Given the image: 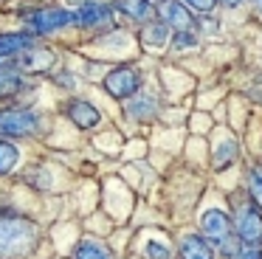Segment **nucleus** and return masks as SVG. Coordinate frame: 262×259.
<instances>
[{"label":"nucleus","mask_w":262,"mask_h":259,"mask_svg":"<svg viewBox=\"0 0 262 259\" xmlns=\"http://www.w3.org/2000/svg\"><path fill=\"white\" fill-rule=\"evenodd\" d=\"M127 113L136 121H147V118L155 116V101L149 96H136L133 101H127Z\"/></svg>","instance_id":"nucleus-14"},{"label":"nucleus","mask_w":262,"mask_h":259,"mask_svg":"<svg viewBox=\"0 0 262 259\" xmlns=\"http://www.w3.org/2000/svg\"><path fill=\"white\" fill-rule=\"evenodd\" d=\"M144 253H147V259H172V251L158 240H149L147 245H144Z\"/></svg>","instance_id":"nucleus-21"},{"label":"nucleus","mask_w":262,"mask_h":259,"mask_svg":"<svg viewBox=\"0 0 262 259\" xmlns=\"http://www.w3.org/2000/svg\"><path fill=\"white\" fill-rule=\"evenodd\" d=\"M234 231L243 245H262V211L254 200L243 203L234 217Z\"/></svg>","instance_id":"nucleus-3"},{"label":"nucleus","mask_w":262,"mask_h":259,"mask_svg":"<svg viewBox=\"0 0 262 259\" xmlns=\"http://www.w3.org/2000/svg\"><path fill=\"white\" fill-rule=\"evenodd\" d=\"M34 37L31 34H0V59L3 56H17L20 51L31 48Z\"/></svg>","instance_id":"nucleus-12"},{"label":"nucleus","mask_w":262,"mask_h":259,"mask_svg":"<svg viewBox=\"0 0 262 259\" xmlns=\"http://www.w3.org/2000/svg\"><path fill=\"white\" fill-rule=\"evenodd\" d=\"M110 14H113V11H110L107 6L88 3V6H82L79 11H74V23H79V26H102V23L110 20Z\"/></svg>","instance_id":"nucleus-11"},{"label":"nucleus","mask_w":262,"mask_h":259,"mask_svg":"<svg viewBox=\"0 0 262 259\" xmlns=\"http://www.w3.org/2000/svg\"><path fill=\"white\" fill-rule=\"evenodd\" d=\"M54 59H57V56H54L51 51H46V48H26V51H20L17 65L23 68V71H29V73H42V71H48V68L54 65Z\"/></svg>","instance_id":"nucleus-9"},{"label":"nucleus","mask_w":262,"mask_h":259,"mask_svg":"<svg viewBox=\"0 0 262 259\" xmlns=\"http://www.w3.org/2000/svg\"><path fill=\"white\" fill-rule=\"evenodd\" d=\"M40 127V116L26 107H3L0 110V138H23L34 135Z\"/></svg>","instance_id":"nucleus-2"},{"label":"nucleus","mask_w":262,"mask_h":259,"mask_svg":"<svg viewBox=\"0 0 262 259\" xmlns=\"http://www.w3.org/2000/svg\"><path fill=\"white\" fill-rule=\"evenodd\" d=\"M166 39H169V26H166L164 20H161V23H149V26L144 28V42H147V45L161 48V45H166Z\"/></svg>","instance_id":"nucleus-16"},{"label":"nucleus","mask_w":262,"mask_h":259,"mask_svg":"<svg viewBox=\"0 0 262 259\" xmlns=\"http://www.w3.org/2000/svg\"><path fill=\"white\" fill-rule=\"evenodd\" d=\"M254 6H256V11L262 14V0H254Z\"/></svg>","instance_id":"nucleus-24"},{"label":"nucleus","mask_w":262,"mask_h":259,"mask_svg":"<svg viewBox=\"0 0 262 259\" xmlns=\"http://www.w3.org/2000/svg\"><path fill=\"white\" fill-rule=\"evenodd\" d=\"M74 259H110V251L99 240H82L74 251Z\"/></svg>","instance_id":"nucleus-15"},{"label":"nucleus","mask_w":262,"mask_h":259,"mask_svg":"<svg viewBox=\"0 0 262 259\" xmlns=\"http://www.w3.org/2000/svg\"><path fill=\"white\" fill-rule=\"evenodd\" d=\"M29 28L34 34H54L59 28L71 26L74 23V11H65V9H40L29 17Z\"/></svg>","instance_id":"nucleus-6"},{"label":"nucleus","mask_w":262,"mask_h":259,"mask_svg":"<svg viewBox=\"0 0 262 259\" xmlns=\"http://www.w3.org/2000/svg\"><path fill=\"white\" fill-rule=\"evenodd\" d=\"M141 88V76H138L136 68H116V71H110L107 76H104V90H107L113 99H130V96H136V90Z\"/></svg>","instance_id":"nucleus-5"},{"label":"nucleus","mask_w":262,"mask_h":259,"mask_svg":"<svg viewBox=\"0 0 262 259\" xmlns=\"http://www.w3.org/2000/svg\"><path fill=\"white\" fill-rule=\"evenodd\" d=\"M20 88H23V79H20V73H14V71H0V99L14 96Z\"/></svg>","instance_id":"nucleus-18"},{"label":"nucleus","mask_w":262,"mask_h":259,"mask_svg":"<svg viewBox=\"0 0 262 259\" xmlns=\"http://www.w3.org/2000/svg\"><path fill=\"white\" fill-rule=\"evenodd\" d=\"M161 20L169 28H175L178 34H198L194 14L181 3V0H164V3H161Z\"/></svg>","instance_id":"nucleus-7"},{"label":"nucleus","mask_w":262,"mask_h":259,"mask_svg":"<svg viewBox=\"0 0 262 259\" xmlns=\"http://www.w3.org/2000/svg\"><path fill=\"white\" fill-rule=\"evenodd\" d=\"M116 9L124 11L130 20H141V23H147L149 17H152V6H149V0H116Z\"/></svg>","instance_id":"nucleus-13"},{"label":"nucleus","mask_w":262,"mask_h":259,"mask_svg":"<svg viewBox=\"0 0 262 259\" xmlns=\"http://www.w3.org/2000/svg\"><path fill=\"white\" fill-rule=\"evenodd\" d=\"M183 6H189V9L194 11H211L214 9V0H181Z\"/></svg>","instance_id":"nucleus-22"},{"label":"nucleus","mask_w":262,"mask_h":259,"mask_svg":"<svg viewBox=\"0 0 262 259\" xmlns=\"http://www.w3.org/2000/svg\"><path fill=\"white\" fill-rule=\"evenodd\" d=\"M181 259H214L211 242L203 234H186L181 240Z\"/></svg>","instance_id":"nucleus-10"},{"label":"nucleus","mask_w":262,"mask_h":259,"mask_svg":"<svg viewBox=\"0 0 262 259\" xmlns=\"http://www.w3.org/2000/svg\"><path fill=\"white\" fill-rule=\"evenodd\" d=\"M228 259H262V248L239 242V248H228Z\"/></svg>","instance_id":"nucleus-20"},{"label":"nucleus","mask_w":262,"mask_h":259,"mask_svg":"<svg viewBox=\"0 0 262 259\" xmlns=\"http://www.w3.org/2000/svg\"><path fill=\"white\" fill-rule=\"evenodd\" d=\"M65 116H68L79 130H91V127H96V124L102 121L99 110L91 104V101H85V99H71L68 104H65Z\"/></svg>","instance_id":"nucleus-8"},{"label":"nucleus","mask_w":262,"mask_h":259,"mask_svg":"<svg viewBox=\"0 0 262 259\" xmlns=\"http://www.w3.org/2000/svg\"><path fill=\"white\" fill-rule=\"evenodd\" d=\"M220 3H226V6H239L243 0H220Z\"/></svg>","instance_id":"nucleus-23"},{"label":"nucleus","mask_w":262,"mask_h":259,"mask_svg":"<svg viewBox=\"0 0 262 259\" xmlns=\"http://www.w3.org/2000/svg\"><path fill=\"white\" fill-rule=\"evenodd\" d=\"M37 225L14 211H0V259H20L34 248Z\"/></svg>","instance_id":"nucleus-1"},{"label":"nucleus","mask_w":262,"mask_h":259,"mask_svg":"<svg viewBox=\"0 0 262 259\" xmlns=\"http://www.w3.org/2000/svg\"><path fill=\"white\" fill-rule=\"evenodd\" d=\"M17 161H20L17 146L9 144V141L3 138V141H0V175H9L14 166H17Z\"/></svg>","instance_id":"nucleus-17"},{"label":"nucleus","mask_w":262,"mask_h":259,"mask_svg":"<svg viewBox=\"0 0 262 259\" xmlns=\"http://www.w3.org/2000/svg\"><path fill=\"white\" fill-rule=\"evenodd\" d=\"M248 191H251V200L256 206H262V166L248 169Z\"/></svg>","instance_id":"nucleus-19"},{"label":"nucleus","mask_w":262,"mask_h":259,"mask_svg":"<svg viewBox=\"0 0 262 259\" xmlns=\"http://www.w3.org/2000/svg\"><path fill=\"white\" fill-rule=\"evenodd\" d=\"M200 228L203 236L211 245H220L223 251H228V240H231V217L223 208H206L200 214Z\"/></svg>","instance_id":"nucleus-4"}]
</instances>
